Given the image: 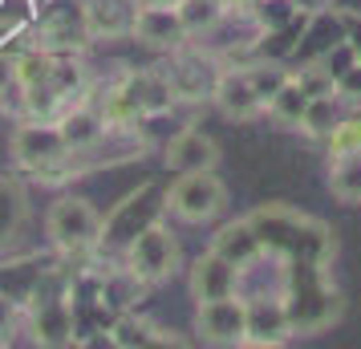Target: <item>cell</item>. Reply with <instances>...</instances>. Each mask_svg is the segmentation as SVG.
I'll list each match as a JSON object with an SVG mask.
<instances>
[{
	"label": "cell",
	"instance_id": "cell-18",
	"mask_svg": "<svg viewBox=\"0 0 361 349\" xmlns=\"http://www.w3.org/2000/svg\"><path fill=\"white\" fill-rule=\"evenodd\" d=\"M134 8H138V0H90V4H85L90 37H94V41H98V37H106V41L130 37Z\"/></svg>",
	"mask_w": 361,
	"mask_h": 349
},
{
	"label": "cell",
	"instance_id": "cell-3",
	"mask_svg": "<svg viewBox=\"0 0 361 349\" xmlns=\"http://www.w3.org/2000/svg\"><path fill=\"white\" fill-rule=\"evenodd\" d=\"M228 207V187L215 171H187L175 175V183L166 187L163 212L183 219V224H212Z\"/></svg>",
	"mask_w": 361,
	"mask_h": 349
},
{
	"label": "cell",
	"instance_id": "cell-1",
	"mask_svg": "<svg viewBox=\"0 0 361 349\" xmlns=\"http://www.w3.org/2000/svg\"><path fill=\"white\" fill-rule=\"evenodd\" d=\"M252 232L260 235V248L268 256H280V260H296V264H321L329 268L333 256H337V235L325 219L305 216L296 207H284V203H264L252 216Z\"/></svg>",
	"mask_w": 361,
	"mask_h": 349
},
{
	"label": "cell",
	"instance_id": "cell-4",
	"mask_svg": "<svg viewBox=\"0 0 361 349\" xmlns=\"http://www.w3.org/2000/svg\"><path fill=\"white\" fill-rule=\"evenodd\" d=\"M45 232H49L53 248L66 252V256H94V244H98L102 232V212L82 195H66L49 207Z\"/></svg>",
	"mask_w": 361,
	"mask_h": 349
},
{
	"label": "cell",
	"instance_id": "cell-13",
	"mask_svg": "<svg viewBox=\"0 0 361 349\" xmlns=\"http://www.w3.org/2000/svg\"><path fill=\"white\" fill-rule=\"evenodd\" d=\"M166 166L175 175H187V171H215L219 166V147H215L212 134H203L199 126H183V130L171 134L166 142Z\"/></svg>",
	"mask_w": 361,
	"mask_h": 349
},
{
	"label": "cell",
	"instance_id": "cell-19",
	"mask_svg": "<svg viewBox=\"0 0 361 349\" xmlns=\"http://www.w3.org/2000/svg\"><path fill=\"white\" fill-rule=\"evenodd\" d=\"M305 106H309V94H305V90H300V82L288 73V82L280 85V90H276L268 102H264V114L272 118L276 126H284V130H300Z\"/></svg>",
	"mask_w": 361,
	"mask_h": 349
},
{
	"label": "cell",
	"instance_id": "cell-21",
	"mask_svg": "<svg viewBox=\"0 0 361 349\" xmlns=\"http://www.w3.org/2000/svg\"><path fill=\"white\" fill-rule=\"evenodd\" d=\"M329 191L341 203H361V154H337L329 159Z\"/></svg>",
	"mask_w": 361,
	"mask_h": 349
},
{
	"label": "cell",
	"instance_id": "cell-6",
	"mask_svg": "<svg viewBox=\"0 0 361 349\" xmlns=\"http://www.w3.org/2000/svg\"><path fill=\"white\" fill-rule=\"evenodd\" d=\"M29 309V333L37 345H78V305L69 300V293H29L25 300Z\"/></svg>",
	"mask_w": 361,
	"mask_h": 349
},
{
	"label": "cell",
	"instance_id": "cell-24",
	"mask_svg": "<svg viewBox=\"0 0 361 349\" xmlns=\"http://www.w3.org/2000/svg\"><path fill=\"white\" fill-rule=\"evenodd\" d=\"M293 78L300 82V90H305L309 98H317V94H333V73H329L321 61H300V69H296Z\"/></svg>",
	"mask_w": 361,
	"mask_h": 349
},
{
	"label": "cell",
	"instance_id": "cell-8",
	"mask_svg": "<svg viewBox=\"0 0 361 349\" xmlns=\"http://www.w3.org/2000/svg\"><path fill=\"white\" fill-rule=\"evenodd\" d=\"M219 69L224 66H219L215 57L191 49V41H187V45H179V49L171 53V61H166L163 73H166V82H171V90H175V98H179L183 106H195V102L212 98Z\"/></svg>",
	"mask_w": 361,
	"mask_h": 349
},
{
	"label": "cell",
	"instance_id": "cell-14",
	"mask_svg": "<svg viewBox=\"0 0 361 349\" xmlns=\"http://www.w3.org/2000/svg\"><path fill=\"white\" fill-rule=\"evenodd\" d=\"M187 284H191V297L199 300H219V297H235L240 293V268L228 264L219 252H203V256H195V264H191V276H187Z\"/></svg>",
	"mask_w": 361,
	"mask_h": 349
},
{
	"label": "cell",
	"instance_id": "cell-16",
	"mask_svg": "<svg viewBox=\"0 0 361 349\" xmlns=\"http://www.w3.org/2000/svg\"><path fill=\"white\" fill-rule=\"evenodd\" d=\"M94 37H90V25H85V8H61L53 17L41 20V41L53 53H82Z\"/></svg>",
	"mask_w": 361,
	"mask_h": 349
},
{
	"label": "cell",
	"instance_id": "cell-12",
	"mask_svg": "<svg viewBox=\"0 0 361 349\" xmlns=\"http://www.w3.org/2000/svg\"><path fill=\"white\" fill-rule=\"evenodd\" d=\"M53 122H57V134H61V142H66L69 150H94L114 134V126L102 118L98 106H94V102H82V98L69 102Z\"/></svg>",
	"mask_w": 361,
	"mask_h": 349
},
{
	"label": "cell",
	"instance_id": "cell-5",
	"mask_svg": "<svg viewBox=\"0 0 361 349\" xmlns=\"http://www.w3.org/2000/svg\"><path fill=\"white\" fill-rule=\"evenodd\" d=\"M122 264L130 268V272H138L147 284H163L179 272L183 248H179L175 232L166 228L163 219H154V224H147V228L122 248Z\"/></svg>",
	"mask_w": 361,
	"mask_h": 349
},
{
	"label": "cell",
	"instance_id": "cell-10",
	"mask_svg": "<svg viewBox=\"0 0 361 349\" xmlns=\"http://www.w3.org/2000/svg\"><path fill=\"white\" fill-rule=\"evenodd\" d=\"M195 333L207 345H244V297H219L199 300Z\"/></svg>",
	"mask_w": 361,
	"mask_h": 349
},
{
	"label": "cell",
	"instance_id": "cell-26",
	"mask_svg": "<svg viewBox=\"0 0 361 349\" xmlns=\"http://www.w3.org/2000/svg\"><path fill=\"white\" fill-rule=\"evenodd\" d=\"M13 321H17V305H13V297L0 293V345L13 337Z\"/></svg>",
	"mask_w": 361,
	"mask_h": 349
},
{
	"label": "cell",
	"instance_id": "cell-7",
	"mask_svg": "<svg viewBox=\"0 0 361 349\" xmlns=\"http://www.w3.org/2000/svg\"><path fill=\"white\" fill-rule=\"evenodd\" d=\"M293 341L288 309L280 293H244V345L276 349Z\"/></svg>",
	"mask_w": 361,
	"mask_h": 349
},
{
	"label": "cell",
	"instance_id": "cell-2",
	"mask_svg": "<svg viewBox=\"0 0 361 349\" xmlns=\"http://www.w3.org/2000/svg\"><path fill=\"white\" fill-rule=\"evenodd\" d=\"M280 297H284V309H288L293 337H309V333L329 329V325H337L341 313H345L341 293H337V284L329 276V268H321V264L284 260Z\"/></svg>",
	"mask_w": 361,
	"mask_h": 349
},
{
	"label": "cell",
	"instance_id": "cell-9",
	"mask_svg": "<svg viewBox=\"0 0 361 349\" xmlns=\"http://www.w3.org/2000/svg\"><path fill=\"white\" fill-rule=\"evenodd\" d=\"M130 37L138 41V45L159 49V53H175L179 45H187V41H191V37H187V29H183V20H179L175 0H138Z\"/></svg>",
	"mask_w": 361,
	"mask_h": 349
},
{
	"label": "cell",
	"instance_id": "cell-17",
	"mask_svg": "<svg viewBox=\"0 0 361 349\" xmlns=\"http://www.w3.org/2000/svg\"><path fill=\"white\" fill-rule=\"evenodd\" d=\"M212 252H219L228 264H235L240 272H244L247 264H256L264 256V248H260V235L252 232V224H247V216L244 219H231V224H224L219 232H215V240H212Z\"/></svg>",
	"mask_w": 361,
	"mask_h": 349
},
{
	"label": "cell",
	"instance_id": "cell-25",
	"mask_svg": "<svg viewBox=\"0 0 361 349\" xmlns=\"http://www.w3.org/2000/svg\"><path fill=\"white\" fill-rule=\"evenodd\" d=\"M333 94L341 102H357L361 106V57H353V61L333 78Z\"/></svg>",
	"mask_w": 361,
	"mask_h": 349
},
{
	"label": "cell",
	"instance_id": "cell-11",
	"mask_svg": "<svg viewBox=\"0 0 361 349\" xmlns=\"http://www.w3.org/2000/svg\"><path fill=\"white\" fill-rule=\"evenodd\" d=\"M212 102L219 106V114L228 118V122H252V118L264 114V102H260V94H256V85L247 82L244 66H224L219 69Z\"/></svg>",
	"mask_w": 361,
	"mask_h": 349
},
{
	"label": "cell",
	"instance_id": "cell-20",
	"mask_svg": "<svg viewBox=\"0 0 361 349\" xmlns=\"http://www.w3.org/2000/svg\"><path fill=\"white\" fill-rule=\"evenodd\" d=\"M341 114H345V102L337 98V94H317V98H309V106H305L300 130H305V138H312V142H325L329 130L341 122Z\"/></svg>",
	"mask_w": 361,
	"mask_h": 349
},
{
	"label": "cell",
	"instance_id": "cell-23",
	"mask_svg": "<svg viewBox=\"0 0 361 349\" xmlns=\"http://www.w3.org/2000/svg\"><path fill=\"white\" fill-rule=\"evenodd\" d=\"M325 147H329V159H337V154H361V114H341V122L329 130Z\"/></svg>",
	"mask_w": 361,
	"mask_h": 349
},
{
	"label": "cell",
	"instance_id": "cell-15",
	"mask_svg": "<svg viewBox=\"0 0 361 349\" xmlns=\"http://www.w3.org/2000/svg\"><path fill=\"white\" fill-rule=\"evenodd\" d=\"M106 341L114 349H159V345H179L175 333H166L163 325H154L150 317H142L138 309L114 313V321L106 325Z\"/></svg>",
	"mask_w": 361,
	"mask_h": 349
},
{
	"label": "cell",
	"instance_id": "cell-22",
	"mask_svg": "<svg viewBox=\"0 0 361 349\" xmlns=\"http://www.w3.org/2000/svg\"><path fill=\"white\" fill-rule=\"evenodd\" d=\"M175 8H179V20H183V29H187V37L212 33L215 25L228 17L224 0H175Z\"/></svg>",
	"mask_w": 361,
	"mask_h": 349
}]
</instances>
